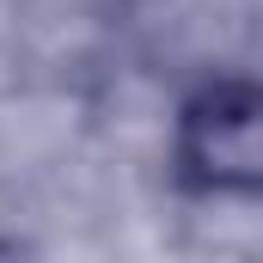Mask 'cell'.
I'll return each instance as SVG.
<instances>
[{
    "label": "cell",
    "mask_w": 263,
    "mask_h": 263,
    "mask_svg": "<svg viewBox=\"0 0 263 263\" xmlns=\"http://www.w3.org/2000/svg\"><path fill=\"white\" fill-rule=\"evenodd\" d=\"M178 172L214 196L263 190V86L214 80L178 117Z\"/></svg>",
    "instance_id": "6da1fadb"
}]
</instances>
